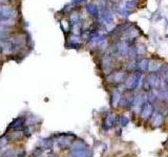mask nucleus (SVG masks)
Listing matches in <instances>:
<instances>
[{"instance_id":"obj_1","label":"nucleus","mask_w":168,"mask_h":157,"mask_svg":"<svg viewBox=\"0 0 168 157\" xmlns=\"http://www.w3.org/2000/svg\"><path fill=\"white\" fill-rule=\"evenodd\" d=\"M71 20L74 22V23H77L78 22V20H79V16H78V14L77 13H74V14H71Z\"/></svg>"},{"instance_id":"obj_2","label":"nucleus","mask_w":168,"mask_h":157,"mask_svg":"<svg viewBox=\"0 0 168 157\" xmlns=\"http://www.w3.org/2000/svg\"><path fill=\"white\" fill-rule=\"evenodd\" d=\"M1 1H4V0H0V2H1Z\"/></svg>"}]
</instances>
